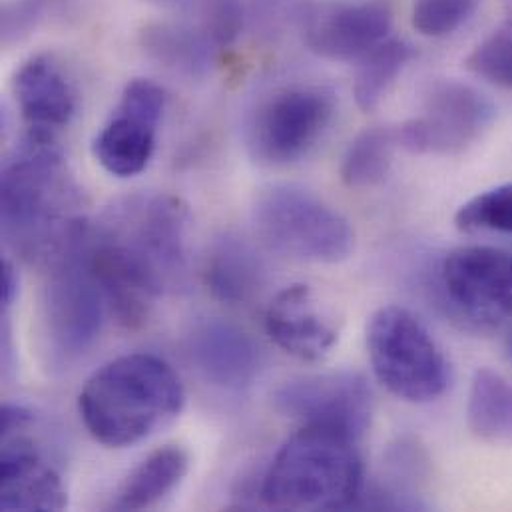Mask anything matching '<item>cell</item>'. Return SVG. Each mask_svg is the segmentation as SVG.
Here are the masks:
<instances>
[{
	"label": "cell",
	"mask_w": 512,
	"mask_h": 512,
	"mask_svg": "<svg viewBox=\"0 0 512 512\" xmlns=\"http://www.w3.org/2000/svg\"><path fill=\"white\" fill-rule=\"evenodd\" d=\"M188 351L198 373L214 387L244 393L257 379L261 357L256 341L226 321H206L194 329Z\"/></svg>",
	"instance_id": "obj_14"
},
{
	"label": "cell",
	"mask_w": 512,
	"mask_h": 512,
	"mask_svg": "<svg viewBox=\"0 0 512 512\" xmlns=\"http://www.w3.org/2000/svg\"><path fill=\"white\" fill-rule=\"evenodd\" d=\"M439 285L459 319L497 327L512 315V254L487 246L453 250L441 263Z\"/></svg>",
	"instance_id": "obj_10"
},
{
	"label": "cell",
	"mask_w": 512,
	"mask_h": 512,
	"mask_svg": "<svg viewBox=\"0 0 512 512\" xmlns=\"http://www.w3.org/2000/svg\"><path fill=\"white\" fill-rule=\"evenodd\" d=\"M479 4L481 0H415L411 22L423 36H449L477 12Z\"/></svg>",
	"instance_id": "obj_26"
},
{
	"label": "cell",
	"mask_w": 512,
	"mask_h": 512,
	"mask_svg": "<svg viewBox=\"0 0 512 512\" xmlns=\"http://www.w3.org/2000/svg\"><path fill=\"white\" fill-rule=\"evenodd\" d=\"M158 124L116 106L112 118L98 132L92 152L96 162L116 178L142 174L156 150Z\"/></svg>",
	"instance_id": "obj_17"
},
{
	"label": "cell",
	"mask_w": 512,
	"mask_h": 512,
	"mask_svg": "<svg viewBox=\"0 0 512 512\" xmlns=\"http://www.w3.org/2000/svg\"><path fill=\"white\" fill-rule=\"evenodd\" d=\"M399 146L397 128H367L347 148L341 162L345 186L363 190L373 188L389 174L393 152Z\"/></svg>",
	"instance_id": "obj_22"
},
{
	"label": "cell",
	"mask_w": 512,
	"mask_h": 512,
	"mask_svg": "<svg viewBox=\"0 0 512 512\" xmlns=\"http://www.w3.org/2000/svg\"><path fill=\"white\" fill-rule=\"evenodd\" d=\"M361 491L357 437L325 425L293 433L261 481V501L277 511H345L357 507Z\"/></svg>",
	"instance_id": "obj_3"
},
{
	"label": "cell",
	"mask_w": 512,
	"mask_h": 512,
	"mask_svg": "<svg viewBox=\"0 0 512 512\" xmlns=\"http://www.w3.org/2000/svg\"><path fill=\"white\" fill-rule=\"evenodd\" d=\"M259 240L275 254L307 263H339L353 252L349 222L309 190L275 186L254 206Z\"/></svg>",
	"instance_id": "obj_5"
},
{
	"label": "cell",
	"mask_w": 512,
	"mask_h": 512,
	"mask_svg": "<svg viewBox=\"0 0 512 512\" xmlns=\"http://www.w3.org/2000/svg\"><path fill=\"white\" fill-rule=\"evenodd\" d=\"M391 24L393 12L381 0L317 4L303 20V38L321 58L355 60L387 40Z\"/></svg>",
	"instance_id": "obj_12"
},
{
	"label": "cell",
	"mask_w": 512,
	"mask_h": 512,
	"mask_svg": "<svg viewBox=\"0 0 512 512\" xmlns=\"http://www.w3.org/2000/svg\"><path fill=\"white\" fill-rule=\"evenodd\" d=\"M216 42L204 32L180 26H158L146 32V48L166 66L188 74H200L214 56Z\"/></svg>",
	"instance_id": "obj_23"
},
{
	"label": "cell",
	"mask_w": 512,
	"mask_h": 512,
	"mask_svg": "<svg viewBox=\"0 0 512 512\" xmlns=\"http://www.w3.org/2000/svg\"><path fill=\"white\" fill-rule=\"evenodd\" d=\"M265 331L279 349L301 361L325 359L339 341L335 323L323 315L305 283H293L271 299Z\"/></svg>",
	"instance_id": "obj_13"
},
{
	"label": "cell",
	"mask_w": 512,
	"mask_h": 512,
	"mask_svg": "<svg viewBox=\"0 0 512 512\" xmlns=\"http://www.w3.org/2000/svg\"><path fill=\"white\" fill-rule=\"evenodd\" d=\"M493 118V102L477 88L459 80H437L425 94L421 114L397 128L399 146L413 154H461Z\"/></svg>",
	"instance_id": "obj_9"
},
{
	"label": "cell",
	"mask_w": 512,
	"mask_h": 512,
	"mask_svg": "<svg viewBox=\"0 0 512 512\" xmlns=\"http://www.w3.org/2000/svg\"><path fill=\"white\" fill-rule=\"evenodd\" d=\"M12 92L28 130L56 134L70 124L76 96L64 70L46 54L30 56L14 74Z\"/></svg>",
	"instance_id": "obj_16"
},
{
	"label": "cell",
	"mask_w": 512,
	"mask_h": 512,
	"mask_svg": "<svg viewBox=\"0 0 512 512\" xmlns=\"http://www.w3.org/2000/svg\"><path fill=\"white\" fill-rule=\"evenodd\" d=\"M184 399L182 381L164 359L130 353L92 373L80 391L78 411L94 441L124 449L174 419Z\"/></svg>",
	"instance_id": "obj_2"
},
{
	"label": "cell",
	"mask_w": 512,
	"mask_h": 512,
	"mask_svg": "<svg viewBox=\"0 0 512 512\" xmlns=\"http://www.w3.org/2000/svg\"><path fill=\"white\" fill-rule=\"evenodd\" d=\"M64 0H12L2 10V40L10 44L30 34L48 10Z\"/></svg>",
	"instance_id": "obj_27"
},
{
	"label": "cell",
	"mask_w": 512,
	"mask_h": 512,
	"mask_svg": "<svg viewBox=\"0 0 512 512\" xmlns=\"http://www.w3.org/2000/svg\"><path fill=\"white\" fill-rule=\"evenodd\" d=\"M86 236L48 267L42 289V333L48 353L60 365L82 357L96 343L104 321L106 303L88 267Z\"/></svg>",
	"instance_id": "obj_7"
},
{
	"label": "cell",
	"mask_w": 512,
	"mask_h": 512,
	"mask_svg": "<svg viewBox=\"0 0 512 512\" xmlns=\"http://www.w3.org/2000/svg\"><path fill=\"white\" fill-rule=\"evenodd\" d=\"M467 68L499 88L512 90V14L467 56Z\"/></svg>",
	"instance_id": "obj_25"
},
{
	"label": "cell",
	"mask_w": 512,
	"mask_h": 512,
	"mask_svg": "<svg viewBox=\"0 0 512 512\" xmlns=\"http://www.w3.org/2000/svg\"><path fill=\"white\" fill-rule=\"evenodd\" d=\"M275 409L301 425H325L361 437L371 425L373 395L355 371L319 373L285 381L273 395Z\"/></svg>",
	"instance_id": "obj_11"
},
{
	"label": "cell",
	"mask_w": 512,
	"mask_h": 512,
	"mask_svg": "<svg viewBox=\"0 0 512 512\" xmlns=\"http://www.w3.org/2000/svg\"><path fill=\"white\" fill-rule=\"evenodd\" d=\"M94 228L130 250L166 289L182 285L188 271L190 210L180 198L170 194L126 198Z\"/></svg>",
	"instance_id": "obj_6"
},
{
	"label": "cell",
	"mask_w": 512,
	"mask_h": 512,
	"mask_svg": "<svg viewBox=\"0 0 512 512\" xmlns=\"http://www.w3.org/2000/svg\"><path fill=\"white\" fill-rule=\"evenodd\" d=\"M204 283L222 303L246 305L263 285V265L256 250L238 236L214 242L204 263Z\"/></svg>",
	"instance_id": "obj_18"
},
{
	"label": "cell",
	"mask_w": 512,
	"mask_h": 512,
	"mask_svg": "<svg viewBox=\"0 0 512 512\" xmlns=\"http://www.w3.org/2000/svg\"><path fill=\"white\" fill-rule=\"evenodd\" d=\"M188 453L178 445L152 451L120 485L112 499L114 511H148L160 505L186 477Z\"/></svg>",
	"instance_id": "obj_19"
},
{
	"label": "cell",
	"mask_w": 512,
	"mask_h": 512,
	"mask_svg": "<svg viewBox=\"0 0 512 512\" xmlns=\"http://www.w3.org/2000/svg\"><path fill=\"white\" fill-rule=\"evenodd\" d=\"M18 293V275L10 259L2 261V305L10 307Z\"/></svg>",
	"instance_id": "obj_29"
},
{
	"label": "cell",
	"mask_w": 512,
	"mask_h": 512,
	"mask_svg": "<svg viewBox=\"0 0 512 512\" xmlns=\"http://www.w3.org/2000/svg\"><path fill=\"white\" fill-rule=\"evenodd\" d=\"M511 355H512V333H511Z\"/></svg>",
	"instance_id": "obj_30"
},
{
	"label": "cell",
	"mask_w": 512,
	"mask_h": 512,
	"mask_svg": "<svg viewBox=\"0 0 512 512\" xmlns=\"http://www.w3.org/2000/svg\"><path fill=\"white\" fill-rule=\"evenodd\" d=\"M455 226L467 234H512V184L491 188L465 202L455 214Z\"/></svg>",
	"instance_id": "obj_24"
},
{
	"label": "cell",
	"mask_w": 512,
	"mask_h": 512,
	"mask_svg": "<svg viewBox=\"0 0 512 512\" xmlns=\"http://www.w3.org/2000/svg\"><path fill=\"white\" fill-rule=\"evenodd\" d=\"M469 429L487 443H512V383L499 371L481 367L471 383Z\"/></svg>",
	"instance_id": "obj_20"
},
{
	"label": "cell",
	"mask_w": 512,
	"mask_h": 512,
	"mask_svg": "<svg viewBox=\"0 0 512 512\" xmlns=\"http://www.w3.org/2000/svg\"><path fill=\"white\" fill-rule=\"evenodd\" d=\"M411 58V46L399 38H387L361 56L353 84L357 106L363 112H373Z\"/></svg>",
	"instance_id": "obj_21"
},
{
	"label": "cell",
	"mask_w": 512,
	"mask_h": 512,
	"mask_svg": "<svg viewBox=\"0 0 512 512\" xmlns=\"http://www.w3.org/2000/svg\"><path fill=\"white\" fill-rule=\"evenodd\" d=\"M365 339L373 373L393 397L431 403L449 389V361L425 323L409 309H377L367 323Z\"/></svg>",
	"instance_id": "obj_4"
},
{
	"label": "cell",
	"mask_w": 512,
	"mask_h": 512,
	"mask_svg": "<svg viewBox=\"0 0 512 512\" xmlns=\"http://www.w3.org/2000/svg\"><path fill=\"white\" fill-rule=\"evenodd\" d=\"M333 114L335 96L329 88H285L259 106L250 130V148L263 164H293L317 146Z\"/></svg>",
	"instance_id": "obj_8"
},
{
	"label": "cell",
	"mask_w": 512,
	"mask_h": 512,
	"mask_svg": "<svg viewBox=\"0 0 512 512\" xmlns=\"http://www.w3.org/2000/svg\"><path fill=\"white\" fill-rule=\"evenodd\" d=\"M82 198L54 134L28 130L0 178L2 238L26 263L50 267L82 242Z\"/></svg>",
	"instance_id": "obj_1"
},
{
	"label": "cell",
	"mask_w": 512,
	"mask_h": 512,
	"mask_svg": "<svg viewBox=\"0 0 512 512\" xmlns=\"http://www.w3.org/2000/svg\"><path fill=\"white\" fill-rule=\"evenodd\" d=\"M32 423V413L20 405H4L2 407V439L22 433Z\"/></svg>",
	"instance_id": "obj_28"
},
{
	"label": "cell",
	"mask_w": 512,
	"mask_h": 512,
	"mask_svg": "<svg viewBox=\"0 0 512 512\" xmlns=\"http://www.w3.org/2000/svg\"><path fill=\"white\" fill-rule=\"evenodd\" d=\"M68 505L58 473L42 461L32 441L20 433L4 437L0 467L2 511H62Z\"/></svg>",
	"instance_id": "obj_15"
}]
</instances>
